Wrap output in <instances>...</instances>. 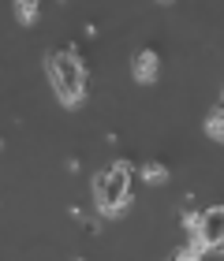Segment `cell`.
<instances>
[{
  "label": "cell",
  "instance_id": "obj_8",
  "mask_svg": "<svg viewBox=\"0 0 224 261\" xmlns=\"http://www.w3.org/2000/svg\"><path fill=\"white\" fill-rule=\"evenodd\" d=\"M164 261H202V254H194L191 246H180V250H172Z\"/></svg>",
  "mask_w": 224,
  "mask_h": 261
},
{
  "label": "cell",
  "instance_id": "obj_2",
  "mask_svg": "<svg viewBox=\"0 0 224 261\" xmlns=\"http://www.w3.org/2000/svg\"><path fill=\"white\" fill-rule=\"evenodd\" d=\"M45 71H49V82L56 90V101L64 109H79L86 101V67L71 49H53L45 56Z\"/></svg>",
  "mask_w": 224,
  "mask_h": 261
},
{
  "label": "cell",
  "instance_id": "obj_1",
  "mask_svg": "<svg viewBox=\"0 0 224 261\" xmlns=\"http://www.w3.org/2000/svg\"><path fill=\"white\" fill-rule=\"evenodd\" d=\"M135 164L131 161H112L93 175V209L101 217H123L135 201Z\"/></svg>",
  "mask_w": 224,
  "mask_h": 261
},
{
  "label": "cell",
  "instance_id": "obj_5",
  "mask_svg": "<svg viewBox=\"0 0 224 261\" xmlns=\"http://www.w3.org/2000/svg\"><path fill=\"white\" fill-rule=\"evenodd\" d=\"M15 19L22 22V27H34V22L41 19V8H38V0H15Z\"/></svg>",
  "mask_w": 224,
  "mask_h": 261
},
{
  "label": "cell",
  "instance_id": "obj_3",
  "mask_svg": "<svg viewBox=\"0 0 224 261\" xmlns=\"http://www.w3.org/2000/svg\"><path fill=\"white\" fill-rule=\"evenodd\" d=\"M194 239L206 250H224V205H209L198 213V231Z\"/></svg>",
  "mask_w": 224,
  "mask_h": 261
},
{
  "label": "cell",
  "instance_id": "obj_4",
  "mask_svg": "<svg viewBox=\"0 0 224 261\" xmlns=\"http://www.w3.org/2000/svg\"><path fill=\"white\" fill-rule=\"evenodd\" d=\"M131 75H135V82H142V86L157 82L161 79V56H157V49H138L135 60H131Z\"/></svg>",
  "mask_w": 224,
  "mask_h": 261
},
{
  "label": "cell",
  "instance_id": "obj_7",
  "mask_svg": "<svg viewBox=\"0 0 224 261\" xmlns=\"http://www.w3.org/2000/svg\"><path fill=\"white\" fill-rule=\"evenodd\" d=\"M206 135H209V138H217V142H224V101L206 116Z\"/></svg>",
  "mask_w": 224,
  "mask_h": 261
},
{
  "label": "cell",
  "instance_id": "obj_6",
  "mask_svg": "<svg viewBox=\"0 0 224 261\" xmlns=\"http://www.w3.org/2000/svg\"><path fill=\"white\" fill-rule=\"evenodd\" d=\"M168 164H161V161H146L142 164V179L146 183H153V187H161V183H168Z\"/></svg>",
  "mask_w": 224,
  "mask_h": 261
}]
</instances>
